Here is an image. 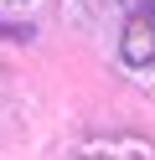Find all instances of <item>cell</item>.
<instances>
[{
    "instance_id": "6da1fadb",
    "label": "cell",
    "mask_w": 155,
    "mask_h": 160,
    "mask_svg": "<svg viewBox=\"0 0 155 160\" xmlns=\"http://www.w3.org/2000/svg\"><path fill=\"white\" fill-rule=\"evenodd\" d=\"M0 31H5V26H0Z\"/></svg>"
}]
</instances>
